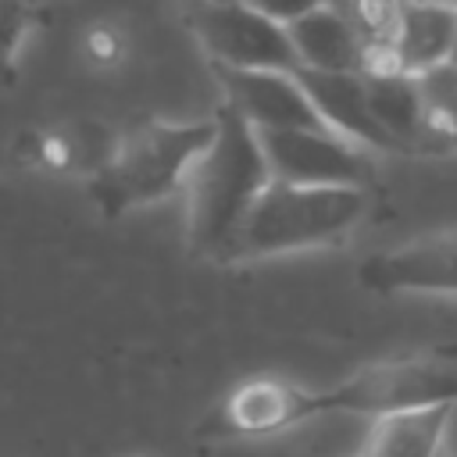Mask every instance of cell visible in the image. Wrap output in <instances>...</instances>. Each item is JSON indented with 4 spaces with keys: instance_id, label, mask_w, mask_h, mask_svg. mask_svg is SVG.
<instances>
[{
    "instance_id": "obj_1",
    "label": "cell",
    "mask_w": 457,
    "mask_h": 457,
    "mask_svg": "<svg viewBox=\"0 0 457 457\" xmlns=\"http://www.w3.org/2000/svg\"><path fill=\"white\" fill-rule=\"evenodd\" d=\"M214 143L196 157L186 175V232L189 246L204 257H228L246 214L271 186V171L261 150V136L221 104Z\"/></svg>"
},
{
    "instance_id": "obj_13",
    "label": "cell",
    "mask_w": 457,
    "mask_h": 457,
    "mask_svg": "<svg viewBox=\"0 0 457 457\" xmlns=\"http://www.w3.org/2000/svg\"><path fill=\"white\" fill-rule=\"evenodd\" d=\"M371 114L382 125V132L393 139L400 154H425L421 146V104H418V82L411 75L396 79H364Z\"/></svg>"
},
{
    "instance_id": "obj_10",
    "label": "cell",
    "mask_w": 457,
    "mask_h": 457,
    "mask_svg": "<svg viewBox=\"0 0 457 457\" xmlns=\"http://www.w3.org/2000/svg\"><path fill=\"white\" fill-rule=\"evenodd\" d=\"M289 43L296 50L300 71L361 75V39L336 4H307L289 25Z\"/></svg>"
},
{
    "instance_id": "obj_2",
    "label": "cell",
    "mask_w": 457,
    "mask_h": 457,
    "mask_svg": "<svg viewBox=\"0 0 457 457\" xmlns=\"http://www.w3.org/2000/svg\"><path fill=\"white\" fill-rule=\"evenodd\" d=\"M439 403L457 407V350L378 361L328 389L286 386L282 418L286 428L325 414H364L371 421H382L400 411L439 407Z\"/></svg>"
},
{
    "instance_id": "obj_15",
    "label": "cell",
    "mask_w": 457,
    "mask_h": 457,
    "mask_svg": "<svg viewBox=\"0 0 457 457\" xmlns=\"http://www.w3.org/2000/svg\"><path fill=\"white\" fill-rule=\"evenodd\" d=\"M43 14L29 4H0V86L18 79V50Z\"/></svg>"
},
{
    "instance_id": "obj_11",
    "label": "cell",
    "mask_w": 457,
    "mask_h": 457,
    "mask_svg": "<svg viewBox=\"0 0 457 457\" xmlns=\"http://www.w3.org/2000/svg\"><path fill=\"white\" fill-rule=\"evenodd\" d=\"M393 43L411 79L450 64L457 50V4H400Z\"/></svg>"
},
{
    "instance_id": "obj_18",
    "label": "cell",
    "mask_w": 457,
    "mask_h": 457,
    "mask_svg": "<svg viewBox=\"0 0 457 457\" xmlns=\"http://www.w3.org/2000/svg\"><path fill=\"white\" fill-rule=\"evenodd\" d=\"M453 64H457V50H453Z\"/></svg>"
},
{
    "instance_id": "obj_5",
    "label": "cell",
    "mask_w": 457,
    "mask_h": 457,
    "mask_svg": "<svg viewBox=\"0 0 457 457\" xmlns=\"http://www.w3.org/2000/svg\"><path fill=\"white\" fill-rule=\"evenodd\" d=\"M186 21L211 57V68L228 71H282L296 75L300 61L282 21L261 4H193Z\"/></svg>"
},
{
    "instance_id": "obj_19",
    "label": "cell",
    "mask_w": 457,
    "mask_h": 457,
    "mask_svg": "<svg viewBox=\"0 0 457 457\" xmlns=\"http://www.w3.org/2000/svg\"><path fill=\"white\" fill-rule=\"evenodd\" d=\"M361 457H364V453H361Z\"/></svg>"
},
{
    "instance_id": "obj_8",
    "label": "cell",
    "mask_w": 457,
    "mask_h": 457,
    "mask_svg": "<svg viewBox=\"0 0 457 457\" xmlns=\"http://www.w3.org/2000/svg\"><path fill=\"white\" fill-rule=\"evenodd\" d=\"M307 100L314 104L318 118L332 136L364 150V154H400L393 139L371 114L368 82L361 75H328V71H296Z\"/></svg>"
},
{
    "instance_id": "obj_9",
    "label": "cell",
    "mask_w": 457,
    "mask_h": 457,
    "mask_svg": "<svg viewBox=\"0 0 457 457\" xmlns=\"http://www.w3.org/2000/svg\"><path fill=\"white\" fill-rule=\"evenodd\" d=\"M361 282L375 293H457V232L371 257L361 268Z\"/></svg>"
},
{
    "instance_id": "obj_6",
    "label": "cell",
    "mask_w": 457,
    "mask_h": 457,
    "mask_svg": "<svg viewBox=\"0 0 457 457\" xmlns=\"http://www.w3.org/2000/svg\"><path fill=\"white\" fill-rule=\"evenodd\" d=\"M271 182L303 189H368L371 157L332 132H257Z\"/></svg>"
},
{
    "instance_id": "obj_7",
    "label": "cell",
    "mask_w": 457,
    "mask_h": 457,
    "mask_svg": "<svg viewBox=\"0 0 457 457\" xmlns=\"http://www.w3.org/2000/svg\"><path fill=\"white\" fill-rule=\"evenodd\" d=\"M225 89V104L253 132H328L296 75L211 68Z\"/></svg>"
},
{
    "instance_id": "obj_16",
    "label": "cell",
    "mask_w": 457,
    "mask_h": 457,
    "mask_svg": "<svg viewBox=\"0 0 457 457\" xmlns=\"http://www.w3.org/2000/svg\"><path fill=\"white\" fill-rule=\"evenodd\" d=\"M343 14H346V21L353 25V32H357L361 43H389V39L396 36L400 4H375V0H364V4H346Z\"/></svg>"
},
{
    "instance_id": "obj_12",
    "label": "cell",
    "mask_w": 457,
    "mask_h": 457,
    "mask_svg": "<svg viewBox=\"0 0 457 457\" xmlns=\"http://www.w3.org/2000/svg\"><path fill=\"white\" fill-rule=\"evenodd\" d=\"M453 403L400 411L375 421L364 457H443Z\"/></svg>"
},
{
    "instance_id": "obj_3",
    "label": "cell",
    "mask_w": 457,
    "mask_h": 457,
    "mask_svg": "<svg viewBox=\"0 0 457 457\" xmlns=\"http://www.w3.org/2000/svg\"><path fill=\"white\" fill-rule=\"evenodd\" d=\"M218 121H143L114 143L111 161L93 171L89 193L104 218H121L182 193L189 168L214 143Z\"/></svg>"
},
{
    "instance_id": "obj_17",
    "label": "cell",
    "mask_w": 457,
    "mask_h": 457,
    "mask_svg": "<svg viewBox=\"0 0 457 457\" xmlns=\"http://www.w3.org/2000/svg\"><path fill=\"white\" fill-rule=\"evenodd\" d=\"M89 54L96 57V61H118L121 57V39H118V32H111V29H93L89 32Z\"/></svg>"
},
{
    "instance_id": "obj_4",
    "label": "cell",
    "mask_w": 457,
    "mask_h": 457,
    "mask_svg": "<svg viewBox=\"0 0 457 457\" xmlns=\"http://www.w3.org/2000/svg\"><path fill=\"white\" fill-rule=\"evenodd\" d=\"M368 211V189H303L271 182L246 214L225 261L278 257L346 239Z\"/></svg>"
},
{
    "instance_id": "obj_14",
    "label": "cell",
    "mask_w": 457,
    "mask_h": 457,
    "mask_svg": "<svg viewBox=\"0 0 457 457\" xmlns=\"http://www.w3.org/2000/svg\"><path fill=\"white\" fill-rule=\"evenodd\" d=\"M418 82V104H421V146L425 154H446L457 150V64H439Z\"/></svg>"
}]
</instances>
